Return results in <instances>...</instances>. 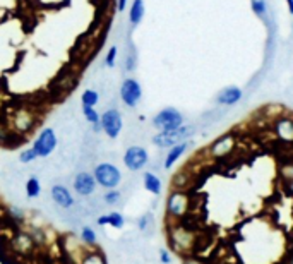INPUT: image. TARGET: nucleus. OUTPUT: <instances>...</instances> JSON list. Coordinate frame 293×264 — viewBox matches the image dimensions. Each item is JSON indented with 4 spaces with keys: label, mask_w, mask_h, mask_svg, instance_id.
<instances>
[{
    "label": "nucleus",
    "mask_w": 293,
    "mask_h": 264,
    "mask_svg": "<svg viewBox=\"0 0 293 264\" xmlns=\"http://www.w3.org/2000/svg\"><path fill=\"white\" fill-rule=\"evenodd\" d=\"M199 238L192 228L185 226L182 222H172L168 226V244L173 252L182 256H190Z\"/></svg>",
    "instance_id": "nucleus-1"
},
{
    "label": "nucleus",
    "mask_w": 293,
    "mask_h": 264,
    "mask_svg": "<svg viewBox=\"0 0 293 264\" xmlns=\"http://www.w3.org/2000/svg\"><path fill=\"white\" fill-rule=\"evenodd\" d=\"M190 206H192V197H190L189 192L173 189L168 194V197H166V204H165L166 216L172 222H180V220L189 215Z\"/></svg>",
    "instance_id": "nucleus-2"
},
{
    "label": "nucleus",
    "mask_w": 293,
    "mask_h": 264,
    "mask_svg": "<svg viewBox=\"0 0 293 264\" xmlns=\"http://www.w3.org/2000/svg\"><path fill=\"white\" fill-rule=\"evenodd\" d=\"M93 177H95L96 184L103 187L105 190L117 189L122 184V172L115 163L111 161H101V163L95 165L93 168Z\"/></svg>",
    "instance_id": "nucleus-3"
},
{
    "label": "nucleus",
    "mask_w": 293,
    "mask_h": 264,
    "mask_svg": "<svg viewBox=\"0 0 293 264\" xmlns=\"http://www.w3.org/2000/svg\"><path fill=\"white\" fill-rule=\"evenodd\" d=\"M195 134V125H185L175 129V131L170 132H156L151 141L156 148H161V150H168V148L175 146L179 143H183V141H190Z\"/></svg>",
    "instance_id": "nucleus-4"
},
{
    "label": "nucleus",
    "mask_w": 293,
    "mask_h": 264,
    "mask_svg": "<svg viewBox=\"0 0 293 264\" xmlns=\"http://www.w3.org/2000/svg\"><path fill=\"white\" fill-rule=\"evenodd\" d=\"M183 113L173 107H166L153 117V127L158 132H170L183 125Z\"/></svg>",
    "instance_id": "nucleus-5"
},
{
    "label": "nucleus",
    "mask_w": 293,
    "mask_h": 264,
    "mask_svg": "<svg viewBox=\"0 0 293 264\" xmlns=\"http://www.w3.org/2000/svg\"><path fill=\"white\" fill-rule=\"evenodd\" d=\"M57 146H59V136H57L55 129L53 127H43L38 132L36 139L33 141V150L36 151L38 158L46 160L55 153Z\"/></svg>",
    "instance_id": "nucleus-6"
},
{
    "label": "nucleus",
    "mask_w": 293,
    "mask_h": 264,
    "mask_svg": "<svg viewBox=\"0 0 293 264\" xmlns=\"http://www.w3.org/2000/svg\"><path fill=\"white\" fill-rule=\"evenodd\" d=\"M36 120H38V118H36V113L31 108L19 107V108H16L12 118H10V125H12L10 131L19 134V136H26V134L35 131Z\"/></svg>",
    "instance_id": "nucleus-7"
},
{
    "label": "nucleus",
    "mask_w": 293,
    "mask_h": 264,
    "mask_svg": "<svg viewBox=\"0 0 293 264\" xmlns=\"http://www.w3.org/2000/svg\"><path fill=\"white\" fill-rule=\"evenodd\" d=\"M122 161H124L125 168L132 173H137L141 170H144L149 163V153L144 146H139V144H132L125 150L124 156H122Z\"/></svg>",
    "instance_id": "nucleus-8"
},
{
    "label": "nucleus",
    "mask_w": 293,
    "mask_h": 264,
    "mask_svg": "<svg viewBox=\"0 0 293 264\" xmlns=\"http://www.w3.org/2000/svg\"><path fill=\"white\" fill-rule=\"evenodd\" d=\"M118 98L127 108H136L143 100V86L137 79L125 77L118 88Z\"/></svg>",
    "instance_id": "nucleus-9"
},
{
    "label": "nucleus",
    "mask_w": 293,
    "mask_h": 264,
    "mask_svg": "<svg viewBox=\"0 0 293 264\" xmlns=\"http://www.w3.org/2000/svg\"><path fill=\"white\" fill-rule=\"evenodd\" d=\"M100 124L108 139H117L122 134V129H124V118H122L120 110L118 108H108V110H105L101 113Z\"/></svg>",
    "instance_id": "nucleus-10"
},
{
    "label": "nucleus",
    "mask_w": 293,
    "mask_h": 264,
    "mask_svg": "<svg viewBox=\"0 0 293 264\" xmlns=\"http://www.w3.org/2000/svg\"><path fill=\"white\" fill-rule=\"evenodd\" d=\"M235 146H237V139H235L233 134L228 132V134L220 136L218 139H215L209 144L208 153H209V156L215 158V160H221V158H226L228 154L235 150Z\"/></svg>",
    "instance_id": "nucleus-11"
},
{
    "label": "nucleus",
    "mask_w": 293,
    "mask_h": 264,
    "mask_svg": "<svg viewBox=\"0 0 293 264\" xmlns=\"http://www.w3.org/2000/svg\"><path fill=\"white\" fill-rule=\"evenodd\" d=\"M96 186L93 172H77L72 179V189L81 197H91L96 192Z\"/></svg>",
    "instance_id": "nucleus-12"
},
{
    "label": "nucleus",
    "mask_w": 293,
    "mask_h": 264,
    "mask_svg": "<svg viewBox=\"0 0 293 264\" xmlns=\"http://www.w3.org/2000/svg\"><path fill=\"white\" fill-rule=\"evenodd\" d=\"M50 199H52V202L57 208L64 209V211L74 208L75 204L74 194H72V190L65 184H52L50 186Z\"/></svg>",
    "instance_id": "nucleus-13"
},
{
    "label": "nucleus",
    "mask_w": 293,
    "mask_h": 264,
    "mask_svg": "<svg viewBox=\"0 0 293 264\" xmlns=\"http://www.w3.org/2000/svg\"><path fill=\"white\" fill-rule=\"evenodd\" d=\"M10 245H12V249L17 254H24V256L31 254L36 249L35 242H33V238L30 237V233L26 230H17L16 235L12 237V240H10Z\"/></svg>",
    "instance_id": "nucleus-14"
},
{
    "label": "nucleus",
    "mask_w": 293,
    "mask_h": 264,
    "mask_svg": "<svg viewBox=\"0 0 293 264\" xmlns=\"http://www.w3.org/2000/svg\"><path fill=\"white\" fill-rule=\"evenodd\" d=\"M192 144H194L192 141H183V143H179V144H175V146L168 148V153H166L165 160H163V168L172 170L173 165L189 151V148L192 146Z\"/></svg>",
    "instance_id": "nucleus-15"
},
{
    "label": "nucleus",
    "mask_w": 293,
    "mask_h": 264,
    "mask_svg": "<svg viewBox=\"0 0 293 264\" xmlns=\"http://www.w3.org/2000/svg\"><path fill=\"white\" fill-rule=\"evenodd\" d=\"M244 98V91L238 86H226L216 95V103L220 107H233Z\"/></svg>",
    "instance_id": "nucleus-16"
},
{
    "label": "nucleus",
    "mask_w": 293,
    "mask_h": 264,
    "mask_svg": "<svg viewBox=\"0 0 293 264\" xmlns=\"http://www.w3.org/2000/svg\"><path fill=\"white\" fill-rule=\"evenodd\" d=\"M278 139L283 143H293V118L292 117H278L273 127Z\"/></svg>",
    "instance_id": "nucleus-17"
},
{
    "label": "nucleus",
    "mask_w": 293,
    "mask_h": 264,
    "mask_svg": "<svg viewBox=\"0 0 293 264\" xmlns=\"http://www.w3.org/2000/svg\"><path fill=\"white\" fill-rule=\"evenodd\" d=\"M143 186H144V189H146L149 194H153V196H160L161 194L163 184H161L160 177H158L154 172H151V170H147V172L143 173Z\"/></svg>",
    "instance_id": "nucleus-18"
},
{
    "label": "nucleus",
    "mask_w": 293,
    "mask_h": 264,
    "mask_svg": "<svg viewBox=\"0 0 293 264\" xmlns=\"http://www.w3.org/2000/svg\"><path fill=\"white\" fill-rule=\"evenodd\" d=\"M144 14H146V5H144V0H132L129 9V23L132 28H137L144 19Z\"/></svg>",
    "instance_id": "nucleus-19"
},
{
    "label": "nucleus",
    "mask_w": 293,
    "mask_h": 264,
    "mask_svg": "<svg viewBox=\"0 0 293 264\" xmlns=\"http://www.w3.org/2000/svg\"><path fill=\"white\" fill-rule=\"evenodd\" d=\"M136 225H137V230H139L144 237H151V235L154 233V216H153V213L147 211V213H144V215H141L139 218L136 220Z\"/></svg>",
    "instance_id": "nucleus-20"
},
{
    "label": "nucleus",
    "mask_w": 293,
    "mask_h": 264,
    "mask_svg": "<svg viewBox=\"0 0 293 264\" xmlns=\"http://www.w3.org/2000/svg\"><path fill=\"white\" fill-rule=\"evenodd\" d=\"M79 240L84 247L88 249H96L98 247V235L93 226L89 225H82L79 230Z\"/></svg>",
    "instance_id": "nucleus-21"
},
{
    "label": "nucleus",
    "mask_w": 293,
    "mask_h": 264,
    "mask_svg": "<svg viewBox=\"0 0 293 264\" xmlns=\"http://www.w3.org/2000/svg\"><path fill=\"white\" fill-rule=\"evenodd\" d=\"M79 264H108L107 256L96 249H86L79 258Z\"/></svg>",
    "instance_id": "nucleus-22"
},
{
    "label": "nucleus",
    "mask_w": 293,
    "mask_h": 264,
    "mask_svg": "<svg viewBox=\"0 0 293 264\" xmlns=\"http://www.w3.org/2000/svg\"><path fill=\"white\" fill-rule=\"evenodd\" d=\"M24 196L28 199H38L41 196V182L36 175H31L24 182Z\"/></svg>",
    "instance_id": "nucleus-23"
},
{
    "label": "nucleus",
    "mask_w": 293,
    "mask_h": 264,
    "mask_svg": "<svg viewBox=\"0 0 293 264\" xmlns=\"http://www.w3.org/2000/svg\"><path fill=\"white\" fill-rule=\"evenodd\" d=\"M100 91H96V89L93 88H88L82 91L81 95V107L82 108H96L98 103H100Z\"/></svg>",
    "instance_id": "nucleus-24"
},
{
    "label": "nucleus",
    "mask_w": 293,
    "mask_h": 264,
    "mask_svg": "<svg viewBox=\"0 0 293 264\" xmlns=\"http://www.w3.org/2000/svg\"><path fill=\"white\" fill-rule=\"evenodd\" d=\"M26 231L30 233V237L33 238V242H35L36 247H43V245L48 242V238H46V231L45 228H41L39 225H30L26 228Z\"/></svg>",
    "instance_id": "nucleus-25"
},
{
    "label": "nucleus",
    "mask_w": 293,
    "mask_h": 264,
    "mask_svg": "<svg viewBox=\"0 0 293 264\" xmlns=\"http://www.w3.org/2000/svg\"><path fill=\"white\" fill-rule=\"evenodd\" d=\"M105 220H107V225H110L111 228H115V230L124 228V225H125V216L122 215L120 211L105 213Z\"/></svg>",
    "instance_id": "nucleus-26"
},
{
    "label": "nucleus",
    "mask_w": 293,
    "mask_h": 264,
    "mask_svg": "<svg viewBox=\"0 0 293 264\" xmlns=\"http://www.w3.org/2000/svg\"><path fill=\"white\" fill-rule=\"evenodd\" d=\"M122 197H124V194H122V190H118V189H110V190H107V192L103 194L105 204L110 206V208L122 206Z\"/></svg>",
    "instance_id": "nucleus-27"
},
{
    "label": "nucleus",
    "mask_w": 293,
    "mask_h": 264,
    "mask_svg": "<svg viewBox=\"0 0 293 264\" xmlns=\"http://www.w3.org/2000/svg\"><path fill=\"white\" fill-rule=\"evenodd\" d=\"M7 216L14 222V225H21V223L26 222V213L21 206L17 204H10L9 209H7Z\"/></svg>",
    "instance_id": "nucleus-28"
},
{
    "label": "nucleus",
    "mask_w": 293,
    "mask_h": 264,
    "mask_svg": "<svg viewBox=\"0 0 293 264\" xmlns=\"http://www.w3.org/2000/svg\"><path fill=\"white\" fill-rule=\"evenodd\" d=\"M36 160H38V154H36V151L33 150V146L24 148V150L19 153V163L21 165H33Z\"/></svg>",
    "instance_id": "nucleus-29"
},
{
    "label": "nucleus",
    "mask_w": 293,
    "mask_h": 264,
    "mask_svg": "<svg viewBox=\"0 0 293 264\" xmlns=\"http://www.w3.org/2000/svg\"><path fill=\"white\" fill-rule=\"evenodd\" d=\"M251 7H252V12H254L257 17L266 16V12H267L266 0H251Z\"/></svg>",
    "instance_id": "nucleus-30"
},
{
    "label": "nucleus",
    "mask_w": 293,
    "mask_h": 264,
    "mask_svg": "<svg viewBox=\"0 0 293 264\" xmlns=\"http://www.w3.org/2000/svg\"><path fill=\"white\" fill-rule=\"evenodd\" d=\"M125 66H124V69L127 72H132L134 69H136V66H137V55H136V50H134V46L130 45V50H129V53H127V57H125Z\"/></svg>",
    "instance_id": "nucleus-31"
},
{
    "label": "nucleus",
    "mask_w": 293,
    "mask_h": 264,
    "mask_svg": "<svg viewBox=\"0 0 293 264\" xmlns=\"http://www.w3.org/2000/svg\"><path fill=\"white\" fill-rule=\"evenodd\" d=\"M82 115H84V118H86V122L88 124H98L100 122V118H101V113H98V110L96 108H82Z\"/></svg>",
    "instance_id": "nucleus-32"
},
{
    "label": "nucleus",
    "mask_w": 293,
    "mask_h": 264,
    "mask_svg": "<svg viewBox=\"0 0 293 264\" xmlns=\"http://www.w3.org/2000/svg\"><path fill=\"white\" fill-rule=\"evenodd\" d=\"M117 55H118V48L117 46H110V50L107 52V55H105V66L107 67H115V64H117Z\"/></svg>",
    "instance_id": "nucleus-33"
},
{
    "label": "nucleus",
    "mask_w": 293,
    "mask_h": 264,
    "mask_svg": "<svg viewBox=\"0 0 293 264\" xmlns=\"http://www.w3.org/2000/svg\"><path fill=\"white\" fill-rule=\"evenodd\" d=\"M158 259H160V263L161 264H172V254H170V251H166V249H160L158 251Z\"/></svg>",
    "instance_id": "nucleus-34"
},
{
    "label": "nucleus",
    "mask_w": 293,
    "mask_h": 264,
    "mask_svg": "<svg viewBox=\"0 0 293 264\" xmlns=\"http://www.w3.org/2000/svg\"><path fill=\"white\" fill-rule=\"evenodd\" d=\"M182 264H206L202 259H199V258H195V256H183V259H182Z\"/></svg>",
    "instance_id": "nucleus-35"
},
{
    "label": "nucleus",
    "mask_w": 293,
    "mask_h": 264,
    "mask_svg": "<svg viewBox=\"0 0 293 264\" xmlns=\"http://www.w3.org/2000/svg\"><path fill=\"white\" fill-rule=\"evenodd\" d=\"M127 2L129 0H117V10L118 12H124L127 9Z\"/></svg>",
    "instance_id": "nucleus-36"
},
{
    "label": "nucleus",
    "mask_w": 293,
    "mask_h": 264,
    "mask_svg": "<svg viewBox=\"0 0 293 264\" xmlns=\"http://www.w3.org/2000/svg\"><path fill=\"white\" fill-rule=\"evenodd\" d=\"M285 2H287V5H288V12L293 16V0H285Z\"/></svg>",
    "instance_id": "nucleus-37"
},
{
    "label": "nucleus",
    "mask_w": 293,
    "mask_h": 264,
    "mask_svg": "<svg viewBox=\"0 0 293 264\" xmlns=\"http://www.w3.org/2000/svg\"><path fill=\"white\" fill-rule=\"evenodd\" d=\"M288 190H290V194L293 196V179L290 180V182H288Z\"/></svg>",
    "instance_id": "nucleus-38"
}]
</instances>
